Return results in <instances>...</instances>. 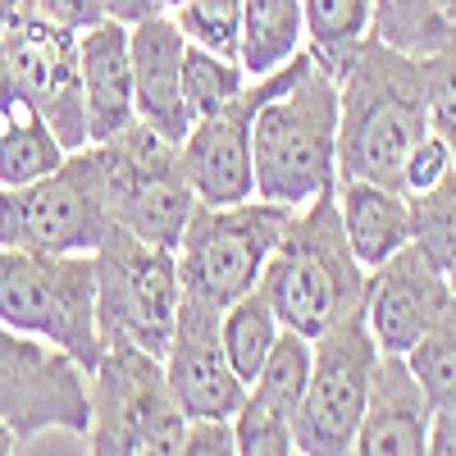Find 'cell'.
Wrapping results in <instances>:
<instances>
[{
	"label": "cell",
	"instance_id": "cell-1",
	"mask_svg": "<svg viewBox=\"0 0 456 456\" xmlns=\"http://www.w3.org/2000/svg\"><path fill=\"white\" fill-rule=\"evenodd\" d=\"M251 156L265 201L297 210L338 187V78L311 51L260 78Z\"/></svg>",
	"mask_w": 456,
	"mask_h": 456
},
{
	"label": "cell",
	"instance_id": "cell-2",
	"mask_svg": "<svg viewBox=\"0 0 456 456\" xmlns=\"http://www.w3.org/2000/svg\"><path fill=\"white\" fill-rule=\"evenodd\" d=\"M425 137L429 110L420 69L370 37L338 73V178H370L402 192V169Z\"/></svg>",
	"mask_w": 456,
	"mask_h": 456
},
{
	"label": "cell",
	"instance_id": "cell-3",
	"mask_svg": "<svg viewBox=\"0 0 456 456\" xmlns=\"http://www.w3.org/2000/svg\"><path fill=\"white\" fill-rule=\"evenodd\" d=\"M370 270L356 260L347 233H342L338 192H320L315 201L297 206L283 238L260 274V292L274 301L288 329L320 338L329 324L365 306Z\"/></svg>",
	"mask_w": 456,
	"mask_h": 456
},
{
	"label": "cell",
	"instance_id": "cell-4",
	"mask_svg": "<svg viewBox=\"0 0 456 456\" xmlns=\"http://www.w3.org/2000/svg\"><path fill=\"white\" fill-rule=\"evenodd\" d=\"M0 425L14 434V452H87L92 384L83 361L64 347L0 324Z\"/></svg>",
	"mask_w": 456,
	"mask_h": 456
},
{
	"label": "cell",
	"instance_id": "cell-5",
	"mask_svg": "<svg viewBox=\"0 0 456 456\" xmlns=\"http://www.w3.org/2000/svg\"><path fill=\"white\" fill-rule=\"evenodd\" d=\"M0 324L37 333L92 374L105 342L96 320V251L0 247Z\"/></svg>",
	"mask_w": 456,
	"mask_h": 456
},
{
	"label": "cell",
	"instance_id": "cell-6",
	"mask_svg": "<svg viewBox=\"0 0 456 456\" xmlns=\"http://www.w3.org/2000/svg\"><path fill=\"white\" fill-rule=\"evenodd\" d=\"M178 306H183L178 256L169 247L137 238L124 224H110V233L96 247L101 342H133L151 356H165Z\"/></svg>",
	"mask_w": 456,
	"mask_h": 456
},
{
	"label": "cell",
	"instance_id": "cell-7",
	"mask_svg": "<svg viewBox=\"0 0 456 456\" xmlns=\"http://www.w3.org/2000/svg\"><path fill=\"white\" fill-rule=\"evenodd\" d=\"M92 384L87 452H183L187 411L178 406L165 361L133 342H105Z\"/></svg>",
	"mask_w": 456,
	"mask_h": 456
},
{
	"label": "cell",
	"instance_id": "cell-8",
	"mask_svg": "<svg viewBox=\"0 0 456 456\" xmlns=\"http://www.w3.org/2000/svg\"><path fill=\"white\" fill-rule=\"evenodd\" d=\"M292 219V206L247 197L233 206H201L192 210L178 242V274L183 292L206 297L224 311L228 301H238L260 288V274L270 265L283 228Z\"/></svg>",
	"mask_w": 456,
	"mask_h": 456
},
{
	"label": "cell",
	"instance_id": "cell-9",
	"mask_svg": "<svg viewBox=\"0 0 456 456\" xmlns=\"http://www.w3.org/2000/svg\"><path fill=\"white\" fill-rule=\"evenodd\" d=\"M114 210L101 183L96 151H69V160L28 187H0V247L23 251H96Z\"/></svg>",
	"mask_w": 456,
	"mask_h": 456
},
{
	"label": "cell",
	"instance_id": "cell-10",
	"mask_svg": "<svg viewBox=\"0 0 456 456\" xmlns=\"http://www.w3.org/2000/svg\"><path fill=\"white\" fill-rule=\"evenodd\" d=\"M379 361V342L365 320V306L342 315L315 338V365L306 397L297 406V452L342 456L356 447V429L370 397V374Z\"/></svg>",
	"mask_w": 456,
	"mask_h": 456
},
{
	"label": "cell",
	"instance_id": "cell-11",
	"mask_svg": "<svg viewBox=\"0 0 456 456\" xmlns=\"http://www.w3.org/2000/svg\"><path fill=\"white\" fill-rule=\"evenodd\" d=\"M0 87L28 96L46 114L64 151L87 146V105L78 73V32L37 14H14L0 28Z\"/></svg>",
	"mask_w": 456,
	"mask_h": 456
},
{
	"label": "cell",
	"instance_id": "cell-12",
	"mask_svg": "<svg viewBox=\"0 0 456 456\" xmlns=\"http://www.w3.org/2000/svg\"><path fill=\"white\" fill-rule=\"evenodd\" d=\"M447 315H456V301L447 288V270L415 251L411 242L374 265L365 279V320L374 329L379 352L406 356L425 333H434Z\"/></svg>",
	"mask_w": 456,
	"mask_h": 456
},
{
	"label": "cell",
	"instance_id": "cell-13",
	"mask_svg": "<svg viewBox=\"0 0 456 456\" xmlns=\"http://www.w3.org/2000/svg\"><path fill=\"white\" fill-rule=\"evenodd\" d=\"M219 306L206 297L183 292V306L165 347V379L178 397V406L192 415H233L247 397V384L238 379V370L228 365L224 352V333H219Z\"/></svg>",
	"mask_w": 456,
	"mask_h": 456
},
{
	"label": "cell",
	"instance_id": "cell-14",
	"mask_svg": "<svg viewBox=\"0 0 456 456\" xmlns=\"http://www.w3.org/2000/svg\"><path fill=\"white\" fill-rule=\"evenodd\" d=\"M256 101H260V78H251L247 92L228 110L187 128L183 169L201 206H233V201L256 197V156H251Z\"/></svg>",
	"mask_w": 456,
	"mask_h": 456
},
{
	"label": "cell",
	"instance_id": "cell-15",
	"mask_svg": "<svg viewBox=\"0 0 456 456\" xmlns=\"http://www.w3.org/2000/svg\"><path fill=\"white\" fill-rule=\"evenodd\" d=\"M429 420H434V402L420 388L411 361L397 356V352H379L352 452H365V456H420L429 447Z\"/></svg>",
	"mask_w": 456,
	"mask_h": 456
},
{
	"label": "cell",
	"instance_id": "cell-16",
	"mask_svg": "<svg viewBox=\"0 0 456 456\" xmlns=\"http://www.w3.org/2000/svg\"><path fill=\"white\" fill-rule=\"evenodd\" d=\"M128 51H133V92H137V119L151 128H160L165 137L183 142L192 128L183 96V55H187V37L174 23L169 10L146 14L128 23Z\"/></svg>",
	"mask_w": 456,
	"mask_h": 456
},
{
	"label": "cell",
	"instance_id": "cell-17",
	"mask_svg": "<svg viewBox=\"0 0 456 456\" xmlns=\"http://www.w3.org/2000/svg\"><path fill=\"white\" fill-rule=\"evenodd\" d=\"M78 73H83V105H87V146L119 137L137 119L133 51H128L124 19H101L78 32Z\"/></svg>",
	"mask_w": 456,
	"mask_h": 456
},
{
	"label": "cell",
	"instance_id": "cell-18",
	"mask_svg": "<svg viewBox=\"0 0 456 456\" xmlns=\"http://www.w3.org/2000/svg\"><path fill=\"white\" fill-rule=\"evenodd\" d=\"M338 215H342V233H347L356 260L365 270L384 265L411 242V201L406 192L388 183H370V178H338Z\"/></svg>",
	"mask_w": 456,
	"mask_h": 456
},
{
	"label": "cell",
	"instance_id": "cell-19",
	"mask_svg": "<svg viewBox=\"0 0 456 456\" xmlns=\"http://www.w3.org/2000/svg\"><path fill=\"white\" fill-rule=\"evenodd\" d=\"M69 160L64 142L28 96L0 87V187H28Z\"/></svg>",
	"mask_w": 456,
	"mask_h": 456
},
{
	"label": "cell",
	"instance_id": "cell-20",
	"mask_svg": "<svg viewBox=\"0 0 456 456\" xmlns=\"http://www.w3.org/2000/svg\"><path fill=\"white\" fill-rule=\"evenodd\" d=\"M306 51V10L301 0H242L238 64L247 78H270Z\"/></svg>",
	"mask_w": 456,
	"mask_h": 456
},
{
	"label": "cell",
	"instance_id": "cell-21",
	"mask_svg": "<svg viewBox=\"0 0 456 456\" xmlns=\"http://www.w3.org/2000/svg\"><path fill=\"white\" fill-rule=\"evenodd\" d=\"M306 10V51L333 73L370 42L374 32V0H301Z\"/></svg>",
	"mask_w": 456,
	"mask_h": 456
},
{
	"label": "cell",
	"instance_id": "cell-22",
	"mask_svg": "<svg viewBox=\"0 0 456 456\" xmlns=\"http://www.w3.org/2000/svg\"><path fill=\"white\" fill-rule=\"evenodd\" d=\"M219 333H224L228 365H233L238 379L251 388L260 365H265V356H270V347H274L279 333H283V320L274 311V301L256 288V292H247V297H238V301H228V306H224Z\"/></svg>",
	"mask_w": 456,
	"mask_h": 456
},
{
	"label": "cell",
	"instance_id": "cell-23",
	"mask_svg": "<svg viewBox=\"0 0 456 456\" xmlns=\"http://www.w3.org/2000/svg\"><path fill=\"white\" fill-rule=\"evenodd\" d=\"M247 83L251 78H247V69L238 64V55H224V51L187 42V55H183V96H187V114H192V124L228 110L247 92Z\"/></svg>",
	"mask_w": 456,
	"mask_h": 456
},
{
	"label": "cell",
	"instance_id": "cell-24",
	"mask_svg": "<svg viewBox=\"0 0 456 456\" xmlns=\"http://www.w3.org/2000/svg\"><path fill=\"white\" fill-rule=\"evenodd\" d=\"M311 365H315V338H306V333H297V329L283 324L279 342L270 347V356H265L256 384L247 393L265 397L270 406H279L283 415H292V420H297V406H301L306 384H311Z\"/></svg>",
	"mask_w": 456,
	"mask_h": 456
},
{
	"label": "cell",
	"instance_id": "cell-25",
	"mask_svg": "<svg viewBox=\"0 0 456 456\" xmlns=\"http://www.w3.org/2000/svg\"><path fill=\"white\" fill-rule=\"evenodd\" d=\"M452 10L443 0H374V32L379 42H388L393 51L420 60L438 37L452 28Z\"/></svg>",
	"mask_w": 456,
	"mask_h": 456
},
{
	"label": "cell",
	"instance_id": "cell-26",
	"mask_svg": "<svg viewBox=\"0 0 456 456\" xmlns=\"http://www.w3.org/2000/svg\"><path fill=\"white\" fill-rule=\"evenodd\" d=\"M411 247L425 251L438 270L456 260V165L443 183L411 192Z\"/></svg>",
	"mask_w": 456,
	"mask_h": 456
},
{
	"label": "cell",
	"instance_id": "cell-27",
	"mask_svg": "<svg viewBox=\"0 0 456 456\" xmlns=\"http://www.w3.org/2000/svg\"><path fill=\"white\" fill-rule=\"evenodd\" d=\"M415 69H420L429 133H438L456 151V23L438 37L420 60H415Z\"/></svg>",
	"mask_w": 456,
	"mask_h": 456
},
{
	"label": "cell",
	"instance_id": "cell-28",
	"mask_svg": "<svg viewBox=\"0 0 456 456\" xmlns=\"http://www.w3.org/2000/svg\"><path fill=\"white\" fill-rule=\"evenodd\" d=\"M233 438H238V456H292L297 452L292 415H283L279 406H270L256 393H247L242 406L233 411Z\"/></svg>",
	"mask_w": 456,
	"mask_h": 456
},
{
	"label": "cell",
	"instance_id": "cell-29",
	"mask_svg": "<svg viewBox=\"0 0 456 456\" xmlns=\"http://www.w3.org/2000/svg\"><path fill=\"white\" fill-rule=\"evenodd\" d=\"M420 388L429 393L434 411L443 406H456V315H447L434 333H425L415 347L406 352Z\"/></svg>",
	"mask_w": 456,
	"mask_h": 456
},
{
	"label": "cell",
	"instance_id": "cell-30",
	"mask_svg": "<svg viewBox=\"0 0 456 456\" xmlns=\"http://www.w3.org/2000/svg\"><path fill=\"white\" fill-rule=\"evenodd\" d=\"M174 23L183 28L187 42L238 55V19H242V0H169L165 5Z\"/></svg>",
	"mask_w": 456,
	"mask_h": 456
},
{
	"label": "cell",
	"instance_id": "cell-31",
	"mask_svg": "<svg viewBox=\"0 0 456 456\" xmlns=\"http://www.w3.org/2000/svg\"><path fill=\"white\" fill-rule=\"evenodd\" d=\"M452 165H456V151H452L438 133H429L420 146L411 151V160H406V169H402V192L411 197V192H425V187L443 183V178L452 174Z\"/></svg>",
	"mask_w": 456,
	"mask_h": 456
},
{
	"label": "cell",
	"instance_id": "cell-32",
	"mask_svg": "<svg viewBox=\"0 0 456 456\" xmlns=\"http://www.w3.org/2000/svg\"><path fill=\"white\" fill-rule=\"evenodd\" d=\"M19 10L46 19V23H55V28H69V32H83V28L110 19L105 0H19Z\"/></svg>",
	"mask_w": 456,
	"mask_h": 456
},
{
	"label": "cell",
	"instance_id": "cell-33",
	"mask_svg": "<svg viewBox=\"0 0 456 456\" xmlns=\"http://www.w3.org/2000/svg\"><path fill=\"white\" fill-rule=\"evenodd\" d=\"M192 456H233L238 438H233V415H192L187 420V447Z\"/></svg>",
	"mask_w": 456,
	"mask_h": 456
},
{
	"label": "cell",
	"instance_id": "cell-34",
	"mask_svg": "<svg viewBox=\"0 0 456 456\" xmlns=\"http://www.w3.org/2000/svg\"><path fill=\"white\" fill-rule=\"evenodd\" d=\"M434 456H456V406H443L434 411V420H429V447Z\"/></svg>",
	"mask_w": 456,
	"mask_h": 456
},
{
	"label": "cell",
	"instance_id": "cell-35",
	"mask_svg": "<svg viewBox=\"0 0 456 456\" xmlns=\"http://www.w3.org/2000/svg\"><path fill=\"white\" fill-rule=\"evenodd\" d=\"M165 5H169V0H105L110 19H124V23H137L146 14H160Z\"/></svg>",
	"mask_w": 456,
	"mask_h": 456
},
{
	"label": "cell",
	"instance_id": "cell-36",
	"mask_svg": "<svg viewBox=\"0 0 456 456\" xmlns=\"http://www.w3.org/2000/svg\"><path fill=\"white\" fill-rule=\"evenodd\" d=\"M14 14H19V0H0V28H5Z\"/></svg>",
	"mask_w": 456,
	"mask_h": 456
},
{
	"label": "cell",
	"instance_id": "cell-37",
	"mask_svg": "<svg viewBox=\"0 0 456 456\" xmlns=\"http://www.w3.org/2000/svg\"><path fill=\"white\" fill-rule=\"evenodd\" d=\"M447 288H452V301H456V260L447 265Z\"/></svg>",
	"mask_w": 456,
	"mask_h": 456
},
{
	"label": "cell",
	"instance_id": "cell-38",
	"mask_svg": "<svg viewBox=\"0 0 456 456\" xmlns=\"http://www.w3.org/2000/svg\"><path fill=\"white\" fill-rule=\"evenodd\" d=\"M443 5H447V10H452V19H456V0H443Z\"/></svg>",
	"mask_w": 456,
	"mask_h": 456
}]
</instances>
